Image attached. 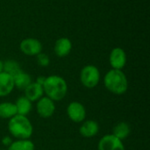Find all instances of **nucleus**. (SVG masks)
I'll return each instance as SVG.
<instances>
[{
	"label": "nucleus",
	"mask_w": 150,
	"mask_h": 150,
	"mask_svg": "<svg viewBox=\"0 0 150 150\" xmlns=\"http://www.w3.org/2000/svg\"><path fill=\"white\" fill-rule=\"evenodd\" d=\"M14 89V82L13 77L5 73H0V98L8 96Z\"/></svg>",
	"instance_id": "nucleus-10"
},
{
	"label": "nucleus",
	"mask_w": 150,
	"mask_h": 150,
	"mask_svg": "<svg viewBox=\"0 0 150 150\" xmlns=\"http://www.w3.org/2000/svg\"><path fill=\"white\" fill-rule=\"evenodd\" d=\"M21 70L19 64L13 61V60H8L5 62H4V72L11 75V76H15L18 72Z\"/></svg>",
	"instance_id": "nucleus-19"
},
{
	"label": "nucleus",
	"mask_w": 150,
	"mask_h": 150,
	"mask_svg": "<svg viewBox=\"0 0 150 150\" xmlns=\"http://www.w3.org/2000/svg\"><path fill=\"white\" fill-rule=\"evenodd\" d=\"M98 150H126L122 141L115 137L113 134H106L103 136L98 145Z\"/></svg>",
	"instance_id": "nucleus-7"
},
{
	"label": "nucleus",
	"mask_w": 150,
	"mask_h": 150,
	"mask_svg": "<svg viewBox=\"0 0 150 150\" xmlns=\"http://www.w3.org/2000/svg\"><path fill=\"white\" fill-rule=\"evenodd\" d=\"M17 114V108L15 104L10 102L0 103V118L11 119Z\"/></svg>",
	"instance_id": "nucleus-16"
},
{
	"label": "nucleus",
	"mask_w": 150,
	"mask_h": 150,
	"mask_svg": "<svg viewBox=\"0 0 150 150\" xmlns=\"http://www.w3.org/2000/svg\"><path fill=\"white\" fill-rule=\"evenodd\" d=\"M104 84L105 88L115 95H122L127 91L128 81L120 69H111L104 77Z\"/></svg>",
	"instance_id": "nucleus-2"
},
{
	"label": "nucleus",
	"mask_w": 150,
	"mask_h": 150,
	"mask_svg": "<svg viewBox=\"0 0 150 150\" xmlns=\"http://www.w3.org/2000/svg\"><path fill=\"white\" fill-rule=\"evenodd\" d=\"M54 50L58 57H65L72 50V42L68 38H60L55 41Z\"/></svg>",
	"instance_id": "nucleus-11"
},
{
	"label": "nucleus",
	"mask_w": 150,
	"mask_h": 150,
	"mask_svg": "<svg viewBox=\"0 0 150 150\" xmlns=\"http://www.w3.org/2000/svg\"><path fill=\"white\" fill-rule=\"evenodd\" d=\"M42 87L46 97L54 102L63 99L68 91V84L64 78L55 75L46 77Z\"/></svg>",
	"instance_id": "nucleus-1"
},
{
	"label": "nucleus",
	"mask_w": 150,
	"mask_h": 150,
	"mask_svg": "<svg viewBox=\"0 0 150 150\" xmlns=\"http://www.w3.org/2000/svg\"><path fill=\"white\" fill-rule=\"evenodd\" d=\"M10 134L18 140H27L33 134V125L26 116L16 114L8 122Z\"/></svg>",
	"instance_id": "nucleus-3"
},
{
	"label": "nucleus",
	"mask_w": 150,
	"mask_h": 150,
	"mask_svg": "<svg viewBox=\"0 0 150 150\" xmlns=\"http://www.w3.org/2000/svg\"><path fill=\"white\" fill-rule=\"evenodd\" d=\"M15 105L17 108V114L23 116H26L27 114H29L33 108L32 102L25 97L18 98L15 103Z\"/></svg>",
	"instance_id": "nucleus-15"
},
{
	"label": "nucleus",
	"mask_w": 150,
	"mask_h": 150,
	"mask_svg": "<svg viewBox=\"0 0 150 150\" xmlns=\"http://www.w3.org/2000/svg\"><path fill=\"white\" fill-rule=\"evenodd\" d=\"M80 81L82 84L88 89L96 87L100 81V72L98 69L94 65L84 66L80 73Z\"/></svg>",
	"instance_id": "nucleus-4"
},
{
	"label": "nucleus",
	"mask_w": 150,
	"mask_h": 150,
	"mask_svg": "<svg viewBox=\"0 0 150 150\" xmlns=\"http://www.w3.org/2000/svg\"><path fill=\"white\" fill-rule=\"evenodd\" d=\"M45 78H46V77H43V76H40V77H38V78H37V81H36V83H38L39 84L42 85V84L44 83Z\"/></svg>",
	"instance_id": "nucleus-22"
},
{
	"label": "nucleus",
	"mask_w": 150,
	"mask_h": 150,
	"mask_svg": "<svg viewBox=\"0 0 150 150\" xmlns=\"http://www.w3.org/2000/svg\"><path fill=\"white\" fill-rule=\"evenodd\" d=\"M8 150H34V144L30 140H18L12 142Z\"/></svg>",
	"instance_id": "nucleus-18"
},
{
	"label": "nucleus",
	"mask_w": 150,
	"mask_h": 150,
	"mask_svg": "<svg viewBox=\"0 0 150 150\" xmlns=\"http://www.w3.org/2000/svg\"><path fill=\"white\" fill-rule=\"evenodd\" d=\"M67 114L70 120L75 123L83 122L86 117L85 107L79 102H71L67 108Z\"/></svg>",
	"instance_id": "nucleus-8"
},
{
	"label": "nucleus",
	"mask_w": 150,
	"mask_h": 150,
	"mask_svg": "<svg viewBox=\"0 0 150 150\" xmlns=\"http://www.w3.org/2000/svg\"><path fill=\"white\" fill-rule=\"evenodd\" d=\"M19 48L21 52L26 55L33 56L38 55L41 53L42 50V44L40 41L34 38H27L23 40L20 42Z\"/></svg>",
	"instance_id": "nucleus-5"
},
{
	"label": "nucleus",
	"mask_w": 150,
	"mask_h": 150,
	"mask_svg": "<svg viewBox=\"0 0 150 150\" xmlns=\"http://www.w3.org/2000/svg\"><path fill=\"white\" fill-rule=\"evenodd\" d=\"M3 70H4V62L0 60V73L3 72Z\"/></svg>",
	"instance_id": "nucleus-23"
},
{
	"label": "nucleus",
	"mask_w": 150,
	"mask_h": 150,
	"mask_svg": "<svg viewBox=\"0 0 150 150\" xmlns=\"http://www.w3.org/2000/svg\"><path fill=\"white\" fill-rule=\"evenodd\" d=\"M37 56V62L40 66L41 67H47L50 63V60H49V57L47 56V54H39Z\"/></svg>",
	"instance_id": "nucleus-20"
},
{
	"label": "nucleus",
	"mask_w": 150,
	"mask_h": 150,
	"mask_svg": "<svg viewBox=\"0 0 150 150\" xmlns=\"http://www.w3.org/2000/svg\"><path fill=\"white\" fill-rule=\"evenodd\" d=\"M109 62L113 69H122L127 63V54L121 47H115L112 50Z\"/></svg>",
	"instance_id": "nucleus-9"
},
{
	"label": "nucleus",
	"mask_w": 150,
	"mask_h": 150,
	"mask_svg": "<svg viewBox=\"0 0 150 150\" xmlns=\"http://www.w3.org/2000/svg\"><path fill=\"white\" fill-rule=\"evenodd\" d=\"M99 131V126L95 120H85L80 127L79 133L84 138H92L98 134Z\"/></svg>",
	"instance_id": "nucleus-12"
},
{
	"label": "nucleus",
	"mask_w": 150,
	"mask_h": 150,
	"mask_svg": "<svg viewBox=\"0 0 150 150\" xmlns=\"http://www.w3.org/2000/svg\"><path fill=\"white\" fill-rule=\"evenodd\" d=\"M25 97L28 98L31 102L38 101L40 98H42L44 94L42 85L38 83H31L25 90Z\"/></svg>",
	"instance_id": "nucleus-13"
},
{
	"label": "nucleus",
	"mask_w": 150,
	"mask_h": 150,
	"mask_svg": "<svg viewBox=\"0 0 150 150\" xmlns=\"http://www.w3.org/2000/svg\"><path fill=\"white\" fill-rule=\"evenodd\" d=\"M2 142L4 143V145H5V146H10L11 144V139L9 137V136H5V137H4L3 139H2Z\"/></svg>",
	"instance_id": "nucleus-21"
},
{
	"label": "nucleus",
	"mask_w": 150,
	"mask_h": 150,
	"mask_svg": "<svg viewBox=\"0 0 150 150\" xmlns=\"http://www.w3.org/2000/svg\"><path fill=\"white\" fill-rule=\"evenodd\" d=\"M12 77H13V82H14V87H17L19 90H25L32 83L31 76L27 73L22 70L18 72Z\"/></svg>",
	"instance_id": "nucleus-14"
},
{
	"label": "nucleus",
	"mask_w": 150,
	"mask_h": 150,
	"mask_svg": "<svg viewBox=\"0 0 150 150\" xmlns=\"http://www.w3.org/2000/svg\"><path fill=\"white\" fill-rule=\"evenodd\" d=\"M36 110L40 117L47 119L53 116L55 111L54 102L47 97H42L38 100L36 105Z\"/></svg>",
	"instance_id": "nucleus-6"
},
{
	"label": "nucleus",
	"mask_w": 150,
	"mask_h": 150,
	"mask_svg": "<svg viewBox=\"0 0 150 150\" xmlns=\"http://www.w3.org/2000/svg\"><path fill=\"white\" fill-rule=\"evenodd\" d=\"M130 126L127 122H120L113 127L112 134L122 141L127 138L130 134Z\"/></svg>",
	"instance_id": "nucleus-17"
}]
</instances>
